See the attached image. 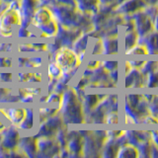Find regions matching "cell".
Masks as SVG:
<instances>
[{"label":"cell","mask_w":158,"mask_h":158,"mask_svg":"<svg viewBox=\"0 0 158 158\" xmlns=\"http://www.w3.org/2000/svg\"><path fill=\"white\" fill-rule=\"evenodd\" d=\"M17 49H18L19 52H22V53L36 52H35L33 44H19V46H18Z\"/></svg>","instance_id":"30"},{"label":"cell","mask_w":158,"mask_h":158,"mask_svg":"<svg viewBox=\"0 0 158 158\" xmlns=\"http://www.w3.org/2000/svg\"><path fill=\"white\" fill-rule=\"evenodd\" d=\"M100 66H101V61H99V60H90L87 64V68L91 69V70H94V69H96Z\"/></svg>","instance_id":"34"},{"label":"cell","mask_w":158,"mask_h":158,"mask_svg":"<svg viewBox=\"0 0 158 158\" xmlns=\"http://www.w3.org/2000/svg\"><path fill=\"white\" fill-rule=\"evenodd\" d=\"M151 135V139H152V142H154V144L156 146H158V131H151L150 132Z\"/></svg>","instance_id":"36"},{"label":"cell","mask_w":158,"mask_h":158,"mask_svg":"<svg viewBox=\"0 0 158 158\" xmlns=\"http://www.w3.org/2000/svg\"><path fill=\"white\" fill-rule=\"evenodd\" d=\"M58 113L66 123H82L85 122L82 103L74 87H67L61 93V103Z\"/></svg>","instance_id":"1"},{"label":"cell","mask_w":158,"mask_h":158,"mask_svg":"<svg viewBox=\"0 0 158 158\" xmlns=\"http://www.w3.org/2000/svg\"><path fill=\"white\" fill-rule=\"evenodd\" d=\"M12 92V89H10L8 87H0V99H2L6 95H8L9 93Z\"/></svg>","instance_id":"35"},{"label":"cell","mask_w":158,"mask_h":158,"mask_svg":"<svg viewBox=\"0 0 158 158\" xmlns=\"http://www.w3.org/2000/svg\"><path fill=\"white\" fill-rule=\"evenodd\" d=\"M20 131L16 126H13L10 123L1 131V141L0 145L3 146L7 150L16 149L20 140Z\"/></svg>","instance_id":"6"},{"label":"cell","mask_w":158,"mask_h":158,"mask_svg":"<svg viewBox=\"0 0 158 158\" xmlns=\"http://www.w3.org/2000/svg\"><path fill=\"white\" fill-rule=\"evenodd\" d=\"M46 1H47V0H40V2H41V3H44Z\"/></svg>","instance_id":"39"},{"label":"cell","mask_w":158,"mask_h":158,"mask_svg":"<svg viewBox=\"0 0 158 158\" xmlns=\"http://www.w3.org/2000/svg\"><path fill=\"white\" fill-rule=\"evenodd\" d=\"M34 118H35V112L32 108H27V114L26 117L23 120V122L17 127L19 131H29L34 127Z\"/></svg>","instance_id":"19"},{"label":"cell","mask_w":158,"mask_h":158,"mask_svg":"<svg viewBox=\"0 0 158 158\" xmlns=\"http://www.w3.org/2000/svg\"><path fill=\"white\" fill-rule=\"evenodd\" d=\"M52 19L53 15L48 6H44H44H38L33 14L31 25H33L36 29H39L40 27L51 22Z\"/></svg>","instance_id":"8"},{"label":"cell","mask_w":158,"mask_h":158,"mask_svg":"<svg viewBox=\"0 0 158 158\" xmlns=\"http://www.w3.org/2000/svg\"><path fill=\"white\" fill-rule=\"evenodd\" d=\"M37 137L33 136H21L18 143L17 149L22 153L24 156L35 157L38 156L37 150Z\"/></svg>","instance_id":"10"},{"label":"cell","mask_w":158,"mask_h":158,"mask_svg":"<svg viewBox=\"0 0 158 158\" xmlns=\"http://www.w3.org/2000/svg\"><path fill=\"white\" fill-rule=\"evenodd\" d=\"M146 0H123L118 8V11L123 14L135 13L145 6Z\"/></svg>","instance_id":"13"},{"label":"cell","mask_w":158,"mask_h":158,"mask_svg":"<svg viewBox=\"0 0 158 158\" xmlns=\"http://www.w3.org/2000/svg\"><path fill=\"white\" fill-rule=\"evenodd\" d=\"M143 84V74L137 70V68H132L126 74L125 86L126 88H139Z\"/></svg>","instance_id":"12"},{"label":"cell","mask_w":158,"mask_h":158,"mask_svg":"<svg viewBox=\"0 0 158 158\" xmlns=\"http://www.w3.org/2000/svg\"><path fill=\"white\" fill-rule=\"evenodd\" d=\"M43 81V76L41 72H32L31 77L29 79L30 84H40Z\"/></svg>","instance_id":"31"},{"label":"cell","mask_w":158,"mask_h":158,"mask_svg":"<svg viewBox=\"0 0 158 158\" xmlns=\"http://www.w3.org/2000/svg\"><path fill=\"white\" fill-rule=\"evenodd\" d=\"M37 150L40 156H57L60 145L54 136H36Z\"/></svg>","instance_id":"4"},{"label":"cell","mask_w":158,"mask_h":158,"mask_svg":"<svg viewBox=\"0 0 158 158\" xmlns=\"http://www.w3.org/2000/svg\"><path fill=\"white\" fill-rule=\"evenodd\" d=\"M54 62L61 68L62 73L76 72L81 63L79 56L68 46H61L53 54Z\"/></svg>","instance_id":"3"},{"label":"cell","mask_w":158,"mask_h":158,"mask_svg":"<svg viewBox=\"0 0 158 158\" xmlns=\"http://www.w3.org/2000/svg\"><path fill=\"white\" fill-rule=\"evenodd\" d=\"M63 123L64 122L59 113L46 118L43 122H40L38 135L36 136H54L59 128L64 126Z\"/></svg>","instance_id":"5"},{"label":"cell","mask_w":158,"mask_h":158,"mask_svg":"<svg viewBox=\"0 0 158 158\" xmlns=\"http://www.w3.org/2000/svg\"><path fill=\"white\" fill-rule=\"evenodd\" d=\"M13 44L9 43H1L0 44V52H11L13 51Z\"/></svg>","instance_id":"33"},{"label":"cell","mask_w":158,"mask_h":158,"mask_svg":"<svg viewBox=\"0 0 158 158\" xmlns=\"http://www.w3.org/2000/svg\"><path fill=\"white\" fill-rule=\"evenodd\" d=\"M14 60L11 56H0V69L11 68L13 66Z\"/></svg>","instance_id":"27"},{"label":"cell","mask_w":158,"mask_h":158,"mask_svg":"<svg viewBox=\"0 0 158 158\" xmlns=\"http://www.w3.org/2000/svg\"><path fill=\"white\" fill-rule=\"evenodd\" d=\"M21 26V14H20L19 0L8 4L7 8L0 16V37L11 38L16 29Z\"/></svg>","instance_id":"2"},{"label":"cell","mask_w":158,"mask_h":158,"mask_svg":"<svg viewBox=\"0 0 158 158\" xmlns=\"http://www.w3.org/2000/svg\"><path fill=\"white\" fill-rule=\"evenodd\" d=\"M56 3L64 5V6H69L73 8H77L76 0H56Z\"/></svg>","instance_id":"32"},{"label":"cell","mask_w":158,"mask_h":158,"mask_svg":"<svg viewBox=\"0 0 158 158\" xmlns=\"http://www.w3.org/2000/svg\"><path fill=\"white\" fill-rule=\"evenodd\" d=\"M158 69V61H153V60H148L143 63L141 66V73L143 75L150 73L152 71H155Z\"/></svg>","instance_id":"22"},{"label":"cell","mask_w":158,"mask_h":158,"mask_svg":"<svg viewBox=\"0 0 158 158\" xmlns=\"http://www.w3.org/2000/svg\"><path fill=\"white\" fill-rule=\"evenodd\" d=\"M136 40H137V34L135 30H131V31H127L126 36H125V48L126 51L131 48L132 47L135 46L136 44Z\"/></svg>","instance_id":"21"},{"label":"cell","mask_w":158,"mask_h":158,"mask_svg":"<svg viewBox=\"0 0 158 158\" xmlns=\"http://www.w3.org/2000/svg\"><path fill=\"white\" fill-rule=\"evenodd\" d=\"M48 74L49 79L58 80L62 75V70L54 61H51L48 64Z\"/></svg>","instance_id":"20"},{"label":"cell","mask_w":158,"mask_h":158,"mask_svg":"<svg viewBox=\"0 0 158 158\" xmlns=\"http://www.w3.org/2000/svg\"><path fill=\"white\" fill-rule=\"evenodd\" d=\"M133 25L137 35L139 36H145V35L150 33V30L153 26L150 17H148L145 13L138 12L133 15Z\"/></svg>","instance_id":"9"},{"label":"cell","mask_w":158,"mask_h":158,"mask_svg":"<svg viewBox=\"0 0 158 158\" xmlns=\"http://www.w3.org/2000/svg\"><path fill=\"white\" fill-rule=\"evenodd\" d=\"M2 2H5V3H7V4H9V3H11V2H13V1H16V0H1Z\"/></svg>","instance_id":"38"},{"label":"cell","mask_w":158,"mask_h":158,"mask_svg":"<svg viewBox=\"0 0 158 158\" xmlns=\"http://www.w3.org/2000/svg\"><path fill=\"white\" fill-rule=\"evenodd\" d=\"M99 101H101V98L99 96V94H86V95L83 96L82 99V107H83V111L84 114H89L94 108H95Z\"/></svg>","instance_id":"15"},{"label":"cell","mask_w":158,"mask_h":158,"mask_svg":"<svg viewBox=\"0 0 158 158\" xmlns=\"http://www.w3.org/2000/svg\"><path fill=\"white\" fill-rule=\"evenodd\" d=\"M2 118H6L4 116H3V114L0 112V132H1L5 127H6L7 126H9V125H6V123H5V120L3 121Z\"/></svg>","instance_id":"37"},{"label":"cell","mask_w":158,"mask_h":158,"mask_svg":"<svg viewBox=\"0 0 158 158\" xmlns=\"http://www.w3.org/2000/svg\"><path fill=\"white\" fill-rule=\"evenodd\" d=\"M118 52V42L117 38L109 37L102 40V54H117Z\"/></svg>","instance_id":"16"},{"label":"cell","mask_w":158,"mask_h":158,"mask_svg":"<svg viewBox=\"0 0 158 158\" xmlns=\"http://www.w3.org/2000/svg\"><path fill=\"white\" fill-rule=\"evenodd\" d=\"M14 81V74L12 72H0V83L8 84Z\"/></svg>","instance_id":"28"},{"label":"cell","mask_w":158,"mask_h":158,"mask_svg":"<svg viewBox=\"0 0 158 158\" xmlns=\"http://www.w3.org/2000/svg\"><path fill=\"white\" fill-rule=\"evenodd\" d=\"M32 72L29 71H18L16 73V80L19 83H29V79L31 77Z\"/></svg>","instance_id":"25"},{"label":"cell","mask_w":158,"mask_h":158,"mask_svg":"<svg viewBox=\"0 0 158 158\" xmlns=\"http://www.w3.org/2000/svg\"><path fill=\"white\" fill-rule=\"evenodd\" d=\"M101 66L104 69H105L106 71L110 72L112 70L118 69V62L117 60H105V61H102Z\"/></svg>","instance_id":"24"},{"label":"cell","mask_w":158,"mask_h":158,"mask_svg":"<svg viewBox=\"0 0 158 158\" xmlns=\"http://www.w3.org/2000/svg\"><path fill=\"white\" fill-rule=\"evenodd\" d=\"M157 88H158V86H157Z\"/></svg>","instance_id":"41"},{"label":"cell","mask_w":158,"mask_h":158,"mask_svg":"<svg viewBox=\"0 0 158 158\" xmlns=\"http://www.w3.org/2000/svg\"><path fill=\"white\" fill-rule=\"evenodd\" d=\"M58 29H59V25L58 23L54 20V18L52 20L51 22H48V24L44 25V26L40 27L39 33L40 36L44 39H51V38H56V35L58 33Z\"/></svg>","instance_id":"14"},{"label":"cell","mask_w":158,"mask_h":158,"mask_svg":"<svg viewBox=\"0 0 158 158\" xmlns=\"http://www.w3.org/2000/svg\"><path fill=\"white\" fill-rule=\"evenodd\" d=\"M146 86L148 88H155L158 86V69L155 71H152L150 73L146 74Z\"/></svg>","instance_id":"23"},{"label":"cell","mask_w":158,"mask_h":158,"mask_svg":"<svg viewBox=\"0 0 158 158\" xmlns=\"http://www.w3.org/2000/svg\"><path fill=\"white\" fill-rule=\"evenodd\" d=\"M105 121L107 123H111V125H115L118 123V112H109L107 116L105 117Z\"/></svg>","instance_id":"29"},{"label":"cell","mask_w":158,"mask_h":158,"mask_svg":"<svg viewBox=\"0 0 158 158\" xmlns=\"http://www.w3.org/2000/svg\"><path fill=\"white\" fill-rule=\"evenodd\" d=\"M65 147L71 156L82 155L81 152L83 147V136L79 135V132L77 131H69Z\"/></svg>","instance_id":"11"},{"label":"cell","mask_w":158,"mask_h":158,"mask_svg":"<svg viewBox=\"0 0 158 158\" xmlns=\"http://www.w3.org/2000/svg\"><path fill=\"white\" fill-rule=\"evenodd\" d=\"M127 54H135V56H141V54H147L146 48L144 47H140V46H135L131 48L126 51Z\"/></svg>","instance_id":"26"},{"label":"cell","mask_w":158,"mask_h":158,"mask_svg":"<svg viewBox=\"0 0 158 158\" xmlns=\"http://www.w3.org/2000/svg\"><path fill=\"white\" fill-rule=\"evenodd\" d=\"M117 157H122V158H128V157H137L138 155V150L135 147V145L131 144V143H125L122 144L117 151Z\"/></svg>","instance_id":"18"},{"label":"cell","mask_w":158,"mask_h":158,"mask_svg":"<svg viewBox=\"0 0 158 158\" xmlns=\"http://www.w3.org/2000/svg\"><path fill=\"white\" fill-rule=\"evenodd\" d=\"M1 2H2V1H1V0H0V3H1Z\"/></svg>","instance_id":"40"},{"label":"cell","mask_w":158,"mask_h":158,"mask_svg":"<svg viewBox=\"0 0 158 158\" xmlns=\"http://www.w3.org/2000/svg\"><path fill=\"white\" fill-rule=\"evenodd\" d=\"M146 40L144 42V48L147 54H158V32L147 34L143 36Z\"/></svg>","instance_id":"17"},{"label":"cell","mask_w":158,"mask_h":158,"mask_svg":"<svg viewBox=\"0 0 158 158\" xmlns=\"http://www.w3.org/2000/svg\"><path fill=\"white\" fill-rule=\"evenodd\" d=\"M0 112L3 116L8 120V122L13 126L18 127L26 117L27 108L24 107H8V108H0Z\"/></svg>","instance_id":"7"}]
</instances>
